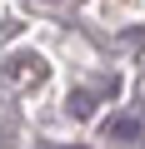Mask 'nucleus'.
<instances>
[{"label": "nucleus", "mask_w": 145, "mask_h": 149, "mask_svg": "<svg viewBox=\"0 0 145 149\" xmlns=\"http://www.w3.org/2000/svg\"><path fill=\"white\" fill-rule=\"evenodd\" d=\"M25 74H30V80H40L45 65H40L35 55H15V60H10V70H5V80H25Z\"/></svg>", "instance_id": "f257e3e1"}, {"label": "nucleus", "mask_w": 145, "mask_h": 149, "mask_svg": "<svg viewBox=\"0 0 145 149\" xmlns=\"http://www.w3.org/2000/svg\"><path fill=\"white\" fill-rule=\"evenodd\" d=\"M105 139H140V119H105Z\"/></svg>", "instance_id": "f03ea898"}]
</instances>
